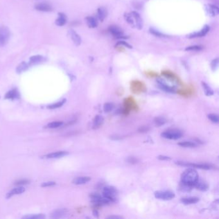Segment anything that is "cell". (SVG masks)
I'll return each mask as SVG.
<instances>
[{
    "label": "cell",
    "instance_id": "6",
    "mask_svg": "<svg viewBox=\"0 0 219 219\" xmlns=\"http://www.w3.org/2000/svg\"><path fill=\"white\" fill-rule=\"evenodd\" d=\"M10 30L6 27H0V47L6 45L10 39Z\"/></svg>",
    "mask_w": 219,
    "mask_h": 219
},
{
    "label": "cell",
    "instance_id": "7",
    "mask_svg": "<svg viewBox=\"0 0 219 219\" xmlns=\"http://www.w3.org/2000/svg\"><path fill=\"white\" fill-rule=\"evenodd\" d=\"M157 84L161 89H162L163 91L167 92V93H174L176 89L174 86H172L169 84H168L165 81V80L161 79V78H158L157 79Z\"/></svg>",
    "mask_w": 219,
    "mask_h": 219
},
{
    "label": "cell",
    "instance_id": "34",
    "mask_svg": "<svg viewBox=\"0 0 219 219\" xmlns=\"http://www.w3.org/2000/svg\"><path fill=\"white\" fill-rule=\"evenodd\" d=\"M149 32L151 34H152V35H154L155 36H157V37H167L166 35H165V34H163L162 33H161L160 32H158V31L154 30L152 28H151L149 29Z\"/></svg>",
    "mask_w": 219,
    "mask_h": 219
},
{
    "label": "cell",
    "instance_id": "15",
    "mask_svg": "<svg viewBox=\"0 0 219 219\" xmlns=\"http://www.w3.org/2000/svg\"><path fill=\"white\" fill-rule=\"evenodd\" d=\"M206 9L207 13L212 17H215L219 14V9L216 5L208 4L206 6Z\"/></svg>",
    "mask_w": 219,
    "mask_h": 219
},
{
    "label": "cell",
    "instance_id": "26",
    "mask_svg": "<svg viewBox=\"0 0 219 219\" xmlns=\"http://www.w3.org/2000/svg\"><path fill=\"white\" fill-rule=\"evenodd\" d=\"M64 125V123L61 121H55L53 122H50L48 123L47 125L44 126L45 128L47 129H57L62 127Z\"/></svg>",
    "mask_w": 219,
    "mask_h": 219
},
{
    "label": "cell",
    "instance_id": "4",
    "mask_svg": "<svg viewBox=\"0 0 219 219\" xmlns=\"http://www.w3.org/2000/svg\"><path fill=\"white\" fill-rule=\"evenodd\" d=\"M154 196L156 199L159 200L170 201L175 197V193L171 191L160 190L155 192Z\"/></svg>",
    "mask_w": 219,
    "mask_h": 219
},
{
    "label": "cell",
    "instance_id": "11",
    "mask_svg": "<svg viewBox=\"0 0 219 219\" xmlns=\"http://www.w3.org/2000/svg\"><path fill=\"white\" fill-rule=\"evenodd\" d=\"M131 15L132 16L134 20V22H135V27H136V28L138 30H141L143 28V21L141 17V16L140 15V14L138 13L136 11H132V12L131 13Z\"/></svg>",
    "mask_w": 219,
    "mask_h": 219
},
{
    "label": "cell",
    "instance_id": "28",
    "mask_svg": "<svg viewBox=\"0 0 219 219\" xmlns=\"http://www.w3.org/2000/svg\"><path fill=\"white\" fill-rule=\"evenodd\" d=\"M202 88H203V90H204V93L206 96H212L213 95V89L207 85L206 82H202Z\"/></svg>",
    "mask_w": 219,
    "mask_h": 219
},
{
    "label": "cell",
    "instance_id": "46",
    "mask_svg": "<svg viewBox=\"0 0 219 219\" xmlns=\"http://www.w3.org/2000/svg\"><path fill=\"white\" fill-rule=\"evenodd\" d=\"M148 130V128L147 127H141L139 129V131L142 132H147Z\"/></svg>",
    "mask_w": 219,
    "mask_h": 219
},
{
    "label": "cell",
    "instance_id": "39",
    "mask_svg": "<svg viewBox=\"0 0 219 219\" xmlns=\"http://www.w3.org/2000/svg\"><path fill=\"white\" fill-rule=\"evenodd\" d=\"M118 45H120V46H123V47H126V48H129V49H132V46L129 44L127 42H125L124 41H118L117 43V46H118Z\"/></svg>",
    "mask_w": 219,
    "mask_h": 219
},
{
    "label": "cell",
    "instance_id": "27",
    "mask_svg": "<svg viewBox=\"0 0 219 219\" xmlns=\"http://www.w3.org/2000/svg\"><path fill=\"white\" fill-rule=\"evenodd\" d=\"M66 22V16L63 13H59V17L55 21V24L57 26L62 27L64 26Z\"/></svg>",
    "mask_w": 219,
    "mask_h": 219
},
{
    "label": "cell",
    "instance_id": "45",
    "mask_svg": "<svg viewBox=\"0 0 219 219\" xmlns=\"http://www.w3.org/2000/svg\"><path fill=\"white\" fill-rule=\"evenodd\" d=\"M128 161L131 163H137V161L134 157H129V159H128Z\"/></svg>",
    "mask_w": 219,
    "mask_h": 219
},
{
    "label": "cell",
    "instance_id": "31",
    "mask_svg": "<svg viewBox=\"0 0 219 219\" xmlns=\"http://www.w3.org/2000/svg\"><path fill=\"white\" fill-rule=\"evenodd\" d=\"M66 99H63V100H61V101H59L58 102L54 103H53V104L49 105L47 107L49 109H55L61 107L62 106H64V104L66 103Z\"/></svg>",
    "mask_w": 219,
    "mask_h": 219
},
{
    "label": "cell",
    "instance_id": "41",
    "mask_svg": "<svg viewBox=\"0 0 219 219\" xmlns=\"http://www.w3.org/2000/svg\"><path fill=\"white\" fill-rule=\"evenodd\" d=\"M30 182V181L27 179H21V180H19L17 182H16L15 184L17 186H22L25 185V184H27Z\"/></svg>",
    "mask_w": 219,
    "mask_h": 219
},
{
    "label": "cell",
    "instance_id": "17",
    "mask_svg": "<svg viewBox=\"0 0 219 219\" xmlns=\"http://www.w3.org/2000/svg\"><path fill=\"white\" fill-rule=\"evenodd\" d=\"M91 178L87 176H80L75 177L72 182L76 185H82V184H85L91 181Z\"/></svg>",
    "mask_w": 219,
    "mask_h": 219
},
{
    "label": "cell",
    "instance_id": "36",
    "mask_svg": "<svg viewBox=\"0 0 219 219\" xmlns=\"http://www.w3.org/2000/svg\"><path fill=\"white\" fill-rule=\"evenodd\" d=\"M114 106L112 103H106L103 106V111L106 112H109L114 109Z\"/></svg>",
    "mask_w": 219,
    "mask_h": 219
},
{
    "label": "cell",
    "instance_id": "1",
    "mask_svg": "<svg viewBox=\"0 0 219 219\" xmlns=\"http://www.w3.org/2000/svg\"><path fill=\"white\" fill-rule=\"evenodd\" d=\"M181 178L182 184L190 187H193L195 183L199 179L198 172L192 168H188L184 171Z\"/></svg>",
    "mask_w": 219,
    "mask_h": 219
},
{
    "label": "cell",
    "instance_id": "37",
    "mask_svg": "<svg viewBox=\"0 0 219 219\" xmlns=\"http://www.w3.org/2000/svg\"><path fill=\"white\" fill-rule=\"evenodd\" d=\"M207 118H208L212 122L218 123V115L217 114H209L207 115Z\"/></svg>",
    "mask_w": 219,
    "mask_h": 219
},
{
    "label": "cell",
    "instance_id": "16",
    "mask_svg": "<svg viewBox=\"0 0 219 219\" xmlns=\"http://www.w3.org/2000/svg\"><path fill=\"white\" fill-rule=\"evenodd\" d=\"M25 188L24 187H22V186H19L18 187L14 188L12 190H10L7 194V198H10L14 195L21 194L23 192H25Z\"/></svg>",
    "mask_w": 219,
    "mask_h": 219
},
{
    "label": "cell",
    "instance_id": "38",
    "mask_svg": "<svg viewBox=\"0 0 219 219\" xmlns=\"http://www.w3.org/2000/svg\"><path fill=\"white\" fill-rule=\"evenodd\" d=\"M202 50V47L201 46L194 45V46H190V47H188L186 48V51H200Z\"/></svg>",
    "mask_w": 219,
    "mask_h": 219
},
{
    "label": "cell",
    "instance_id": "33",
    "mask_svg": "<svg viewBox=\"0 0 219 219\" xmlns=\"http://www.w3.org/2000/svg\"><path fill=\"white\" fill-rule=\"evenodd\" d=\"M167 122V120L163 117H156L154 118V123L156 125L160 127L165 125Z\"/></svg>",
    "mask_w": 219,
    "mask_h": 219
},
{
    "label": "cell",
    "instance_id": "8",
    "mask_svg": "<svg viewBox=\"0 0 219 219\" xmlns=\"http://www.w3.org/2000/svg\"><path fill=\"white\" fill-rule=\"evenodd\" d=\"M91 201L96 204H108L110 201L103 196H101L97 193H93L91 195Z\"/></svg>",
    "mask_w": 219,
    "mask_h": 219
},
{
    "label": "cell",
    "instance_id": "9",
    "mask_svg": "<svg viewBox=\"0 0 219 219\" xmlns=\"http://www.w3.org/2000/svg\"><path fill=\"white\" fill-rule=\"evenodd\" d=\"M210 30V27L209 25H205L204 28L199 32H195L190 33V35L187 36L188 38L189 39H193V38H197V37H202L205 36L206 34L209 32Z\"/></svg>",
    "mask_w": 219,
    "mask_h": 219
},
{
    "label": "cell",
    "instance_id": "35",
    "mask_svg": "<svg viewBox=\"0 0 219 219\" xmlns=\"http://www.w3.org/2000/svg\"><path fill=\"white\" fill-rule=\"evenodd\" d=\"M22 218L25 219H43L45 218V216L42 214H37V215H27L22 217Z\"/></svg>",
    "mask_w": 219,
    "mask_h": 219
},
{
    "label": "cell",
    "instance_id": "12",
    "mask_svg": "<svg viewBox=\"0 0 219 219\" xmlns=\"http://www.w3.org/2000/svg\"><path fill=\"white\" fill-rule=\"evenodd\" d=\"M69 36H70V38L72 39V40L73 41V43L76 45V46H79L80 45L82 42V39L80 36L78 35V34L73 30L71 29L69 30Z\"/></svg>",
    "mask_w": 219,
    "mask_h": 219
},
{
    "label": "cell",
    "instance_id": "3",
    "mask_svg": "<svg viewBox=\"0 0 219 219\" xmlns=\"http://www.w3.org/2000/svg\"><path fill=\"white\" fill-rule=\"evenodd\" d=\"M161 137L168 140H177L182 136V132L179 130L176 129H171L167 131H165L161 134Z\"/></svg>",
    "mask_w": 219,
    "mask_h": 219
},
{
    "label": "cell",
    "instance_id": "5",
    "mask_svg": "<svg viewBox=\"0 0 219 219\" xmlns=\"http://www.w3.org/2000/svg\"><path fill=\"white\" fill-rule=\"evenodd\" d=\"M177 165L182 166V167H191V168H197L199 169L202 170H210L213 168V166L211 165L206 164V163H188V162H184V161H177L176 163Z\"/></svg>",
    "mask_w": 219,
    "mask_h": 219
},
{
    "label": "cell",
    "instance_id": "20",
    "mask_svg": "<svg viewBox=\"0 0 219 219\" xmlns=\"http://www.w3.org/2000/svg\"><path fill=\"white\" fill-rule=\"evenodd\" d=\"M199 201V198L197 197H183L181 199V202L184 204H196Z\"/></svg>",
    "mask_w": 219,
    "mask_h": 219
},
{
    "label": "cell",
    "instance_id": "23",
    "mask_svg": "<svg viewBox=\"0 0 219 219\" xmlns=\"http://www.w3.org/2000/svg\"><path fill=\"white\" fill-rule=\"evenodd\" d=\"M103 118L102 116L100 115H97L95 117L93 122V129H98L103 124Z\"/></svg>",
    "mask_w": 219,
    "mask_h": 219
},
{
    "label": "cell",
    "instance_id": "22",
    "mask_svg": "<svg viewBox=\"0 0 219 219\" xmlns=\"http://www.w3.org/2000/svg\"><path fill=\"white\" fill-rule=\"evenodd\" d=\"M107 15V10L104 7H100L97 10V16L101 22H103Z\"/></svg>",
    "mask_w": 219,
    "mask_h": 219
},
{
    "label": "cell",
    "instance_id": "24",
    "mask_svg": "<svg viewBox=\"0 0 219 219\" xmlns=\"http://www.w3.org/2000/svg\"><path fill=\"white\" fill-rule=\"evenodd\" d=\"M87 25L89 28H95L98 26V21L97 20L91 16H88L86 18Z\"/></svg>",
    "mask_w": 219,
    "mask_h": 219
},
{
    "label": "cell",
    "instance_id": "42",
    "mask_svg": "<svg viewBox=\"0 0 219 219\" xmlns=\"http://www.w3.org/2000/svg\"><path fill=\"white\" fill-rule=\"evenodd\" d=\"M56 182L53 181H49V182H45L42 183L41 187H53L55 185Z\"/></svg>",
    "mask_w": 219,
    "mask_h": 219
},
{
    "label": "cell",
    "instance_id": "44",
    "mask_svg": "<svg viewBox=\"0 0 219 219\" xmlns=\"http://www.w3.org/2000/svg\"><path fill=\"white\" fill-rule=\"evenodd\" d=\"M107 218H111V219H113V218H114V219H122V218H123V217H121V216H116V215L109 216Z\"/></svg>",
    "mask_w": 219,
    "mask_h": 219
},
{
    "label": "cell",
    "instance_id": "40",
    "mask_svg": "<svg viewBox=\"0 0 219 219\" xmlns=\"http://www.w3.org/2000/svg\"><path fill=\"white\" fill-rule=\"evenodd\" d=\"M218 59L216 58L214 60H213L211 63V67L213 71H215L217 70L218 67Z\"/></svg>",
    "mask_w": 219,
    "mask_h": 219
},
{
    "label": "cell",
    "instance_id": "32",
    "mask_svg": "<svg viewBox=\"0 0 219 219\" xmlns=\"http://www.w3.org/2000/svg\"><path fill=\"white\" fill-rule=\"evenodd\" d=\"M28 64L25 62H22L17 66L16 71L18 73H21L22 72L26 71L28 69Z\"/></svg>",
    "mask_w": 219,
    "mask_h": 219
},
{
    "label": "cell",
    "instance_id": "30",
    "mask_svg": "<svg viewBox=\"0 0 219 219\" xmlns=\"http://www.w3.org/2000/svg\"><path fill=\"white\" fill-rule=\"evenodd\" d=\"M178 145L184 147V148H193L197 147V144L193 142H189V141H184L178 143Z\"/></svg>",
    "mask_w": 219,
    "mask_h": 219
},
{
    "label": "cell",
    "instance_id": "29",
    "mask_svg": "<svg viewBox=\"0 0 219 219\" xmlns=\"http://www.w3.org/2000/svg\"><path fill=\"white\" fill-rule=\"evenodd\" d=\"M124 19L125 20V21L129 23L130 25H131L132 27H135V22H134V18L132 17V16L131 15V13H125L124 14Z\"/></svg>",
    "mask_w": 219,
    "mask_h": 219
},
{
    "label": "cell",
    "instance_id": "25",
    "mask_svg": "<svg viewBox=\"0 0 219 219\" xmlns=\"http://www.w3.org/2000/svg\"><path fill=\"white\" fill-rule=\"evenodd\" d=\"M45 58L41 55H34L30 58V63L32 64H36L45 61Z\"/></svg>",
    "mask_w": 219,
    "mask_h": 219
},
{
    "label": "cell",
    "instance_id": "21",
    "mask_svg": "<svg viewBox=\"0 0 219 219\" xmlns=\"http://www.w3.org/2000/svg\"><path fill=\"white\" fill-rule=\"evenodd\" d=\"M19 98V93L18 91L16 89H14L9 91L8 93L5 95V98L10 99V100H15Z\"/></svg>",
    "mask_w": 219,
    "mask_h": 219
},
{
    "label": "cell",
    "instance_id": "43",
    "mask_svg": "<svg viewBox=\"0 0 219 219\" xmlns=\"http://www.w3.org/2000/svg\"><path fill=\"white\" fill-rule=\"evenodd\" d=\"M157 158L159 160H163V161H168V160L171 159L170 157H169L168 156H159L157 157Z\"/></svg>",
    "mask_w": 219,
    "mask_h": 219
},
{
    "label": "cell",
    "instance_id": "10",
    "mask_svg": "<svg viewBox=\"0 0 219 219\" xmlns=\"http://www.w3.org/2000/svg\"><path fill=\"white\" fill-rule=\"evenodd\" d=\"M109 32L116 38H125L123 37V32L122 28L116 25L110 26L109 28Z\"/></svg>",
    "mask_w": 219,
    "mask_h": 219
},
{
    "label": "cell",
    "instance_id": "2",
    "mask_svg": "<svg viewBox=\"0 0 219 219\" xmlns=\"http://www.w3.org/2000/svg\"><path fill=\"white\" fill-rule=\"evenodd\" d=\"M102 195L110 202H115L118 198V191L113 187L107 186L103 188Z\"/></svg>",
    "mask_w": 219,
    "mask_h": 219
},
{
    "label": "cell",
    "instance_id": "14",
    "mask_svg": "<svg viewBox=\"0 0 219 219\" xmlns=\"http://www.w3.org/2000/svg\"><path fill=\"white\" fill-rule=\"evenodd\" d=\"M67 154H68V152H66V151H57V152H54L45 155L42 157L46 159H56V158L62 157L64 156H66Z\"/></svg>",
    "mask_w": 219,
    "mask_h": 219
},
{
    "label": "cell",
    "instance_id": "19",
    "mask_svg": "<svg viewBox=\"0 0 219 219\" xmlns=\"http://www.w3.org/2000/svg\"><path fill=\"white\" fill-rule=\"evenodd\" d=\"M67 213V210L63 208V209H59L55 211H54L52 215H51V217L53 218H60L62 217H64V216H66Z\"/></svg>",
    "mask_w": 219,
    "mask_h": 219
},
{
    "label": "cell",
    "instance_id": "13",
    "mask_svg": "<svg viewBox=\"0 0 219 219\" xmlns=\"http://www.w3.org/2000/svg\"><path fill=\"white\" fill-rule=\"evenodd\" d=\"M193 187H195L197 190L202 192H206L209 189L208 184H207L205 181L201 180L199 179L195 183Z\"/></svg>",
    "mask_w": 219,
    "mask_h": 219
},
{
    "label": "cell",
    "instance_id": "47",
    "mask_svg": "<svg viewBox=\"0 0 219 219\" xmlns=\"http://www.w3.org/2000/svg\"><path fill=\"white\" fill-rule=\"evenodd\" d=\"M93 215H94L96 218H98L99 215H98V212L97 210H94L93 212Z\"/></svg>",
    "mask_w": 219,
    "mask_h": 219
},
{
    "label": "cell",
    "instance_id": "18",
    "mask_svg": "<svg viewBox=\"0 0 219 219\" xmlns=\"http://www.w3.org/2000/svg\"><path fill=\"white\" fill-rule=\"evenodd\" d=\"M35 8L36 10L41 11V12H51L52 10V8L50 5L44 3H40L36 4L35 5Z\"/></svg>",
    "mask_w": 219,
    "mask_h": 219
}]
</instances>
